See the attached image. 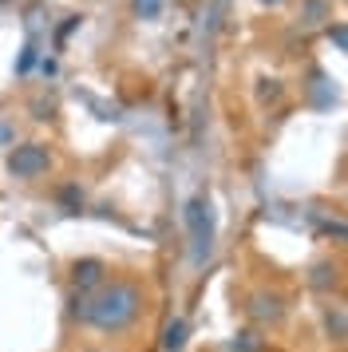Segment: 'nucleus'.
Returning a JSON list of instances; mask_svg holds the SVG:
<instances>
[{
  "label": "nucleus",
  "mask_w": 348,
  "mask_h": 352,
  "mask_svg": "<svg viewBox=\"0 0 348 352\" xmlns=\"http://www.w3.org/2000/svg\"><path fill=\"white\" fill-rule=\"evenodd\" d=\"M139 305H142L139 289L127 285V281H115V285H107L95 301L83 305L79 317L87 320V324H95V329H103V333H119V329H127L131 320L139 317Z\"/></svg>",
  "instance_id": "nucleus-1"
},
{
  "label": "nucleus",
  "mask_w": 348,
  "mask_h": 352,
  "mask_svg": "<svg viewBox=\"0 0 348 352\" xmlns=\"http://www.w3.org/2000/svg\"><path fill=\"white\" fill-rule=\"evenodd\" d=\"M186 226H190V234H194V257L202 261L210 254V241H214V210H210L206 198H194L186 206Z\"/></svg>",
  "instance_id": "nucleus-2"
},
{
  "label": "nucleus",
  "mask_w": 348,
  "mask_h": 352,
  "mask_svg": "<svg viewBox=\"0 0 348 352\" xmlns=\"http://www.w3.org/2000/svg\"><path fill=\"white\" fill-rule=\"evenodd\" d=\"M47 166H52V155L40 143H24L8 155V170L16 178H40V175H47Z\"/></svg>",
  "instance_id": "nucleus-3"
},
{
  "label": "nucleus",
  "mask_w": 348,
  "mask_h": 352,
  "mask_svg": "<svg viewBox=\"0 0 348 352\" xmlns=\"http://www.w3.org/2000/svg\"><path fill=\"white\" fill-rule=\"evenodd\" d=\"M72 277H76V285H79V289L99 285V281H103V261H76Z\"/></svg>",
  "instance_id": "nucleus-4"
},
{
  "label": "nucleus",
  "mask_w": 348,
  "mask_h": 352,
  "mask_svg": "<svg viewBox=\"0 0 348 352\" xmlns=\"http://www.w3.org/2000/svg\"><path fill=\"white\" fill-rule=\"evenodd\" d=\"M182 340H186V324L174 320L171 329H166V340H162V344H166V352H174V349H182Z\"/></svg>",
  "instance_id": "nucleus-5"
},
{
  "label": "nucleus",
  "mask_w": 348,
  "mask_h": 352,
  "mask_svg": "<svg viewBox=\"0 0 348 352\" xmlns=\"http://www.w3.org/2000/svg\"><path fill=\"white\" fill-rule=\"evenodd\" d=\"M329 36H332V44H340V48L348 52V24H332Z\"/></svg>",
  "instance_id": "nucleus-6"
},
{
  "label": "nucleus",
  "mask_w": 348,
  "mask_h": 352,
  "mask_svg": "<svg viewBox=\"0 0 348 352\" xmlns=\"http://www.w3.org/2000/svg\"><path fill=\"white\" fill-rule=\"evenodd\" d=\"M158 4H162V0H135L139 16H155V12H158Z\"/></svg>",
  "instance_id": "nucleus-7"
},
{
  "label": "nucleus",
  "mask_w": 348,
  "mask_h": 352,
  "mask_svg": "<svg viewBox=\"0 0 348 352\" xmlns=\"http://www.w3.org/2000/svg\"><path fill=\"white\" fill-rule=\"evenodd\" d=\"M320 16H325V0H313V4H309V20H305V24H320Z\"/></svg>",
  "instance_id": "nucleus-8"
},
{
  "label": "nucleus",
  "mask_w": 348,
  "mask_h": 352,
  "mask_svg": "<svg viewBox=\"0 0 348 352\" xmlns=\"http://www.w3.org/2000/svg\"><path fill=\"white\" fill-rule=\"evenodd\" d=\"M265 4H281V0H265Z\"/></svg>",
  "instance_id": "nucleus-9"
}]
</instances>
